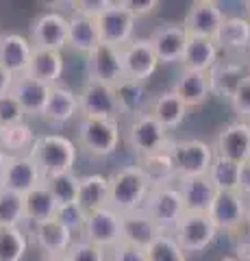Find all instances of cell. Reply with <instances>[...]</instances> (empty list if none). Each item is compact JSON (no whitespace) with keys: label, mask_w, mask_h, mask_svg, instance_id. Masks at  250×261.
Masks as SVG:
<instances>
[{"label":"cell","mask_w":250,"mask_h":261,"mask_svg":"<svg viewBox=\"0 0 250 261\" xmlns=\"http://www.w3.org/2000/svg\"><path fill=\"white\" fill-rule=\"evenodd\" d=\"M31 44L33 48L61 50L68 48V18L59 11H44L31 24Z\"/></svg>","instance_id":"5bb4252c"},{"label":"cell","mask_w":250,"mask_h":261,"mask_svg":"<svg viewBox=\"0 0 250 261\" xmlns=\"http://www.w3.org/2000/svg\"><path fill=\"white\" fill-rule=\"evenodd\" d=\"M187 111L189 109L185 107V102L172 92V89H168V92H161L159 96H155L152 98V102H150V107H148L150 116L168 130L179 128L185 122V118H187Z\"/></svg>","instance_id":"4dcf8cb0"},{"label":"cell","mask_w":250,"mask_h":261,"mask_svg":"<svg viewBox=\"0 0 250 261\" xmlns=\"http://www.w3.org/2000/svg\"><path fill=\"white\" fill-rule=\"evenodd\" d=\"M146 257L148 261H187V252L179 246L172 233H159L146 248Z\"/></svg>","instance_id":"ab89813d"},{"label":"cell","mask_w":250,"mask_h":261,"mask_svg":"<svg viewBox=\"0 0 250 261\" xmlns=\"http://www.w3.org/2000/svg\"><path fill=\"white\" fill-rule=\"evenodd\" d=\"M80 113L78 109V94L74 89H70L66 85H52L50 94H48L46 107L42 111V116L48 124H68L70 120H74Z\"/></svg>","instance_id":"d6986e66"},{"label":"cell","mask_w":250,"mask_h":261,"mask_svg":"<svg viewBox=\"0 0 250 261\" xmlns=\"http://www.w3.org/2000/svg\"><path fill=\"white\" fill-rule=\"evenodd\" d=\"M96 24H98L102 44L122 48L124 44H128L133 39L137 18L131 11H126L122 5H111L96 18Z\"/></svg>","instance_id":"9a60e30c"},{"label":"cell","mask_w":250,"mask_h":261,"mask_svg":"<svg viewBox=\"0 0 250 261\" xmlns=\"http://www.w3.org/2000/svg\"><path fill=\"white\" fill-rule=\"evenodd\" d=\"M57 3H59V5H70L72 0H57Z\"/></svg>","instance_id":"680465c9"},{"label":"cell","mask_w":250,"mask_h":261,"mask_svg":"<svg viewBox=\"0 0 250 261\" xmlns=\"http://www.w3.org/2000/svg\"><path fill=\"white\" fill-rule=\"evenodd\" d=\"M246 226L250 228V198H246Z\"/></svg>","instance_id":"db71d44e"},{"label":"cell","mask_w":250,"mask_h":261,"mask_svg":"<svg viewBox=\"0 0 250 261\" xmlns=\"http://www.w3.org/2000/svg\"><path fill=\"white\" fill-rule=\"evenodd\" d=\"M248 122H250V120H248Z\"/></svg>","instance_id":"6125c7cd"},{"label":"cell","mask_w":250,"mask_h":261,"mask_svg":"<svg viewBox=\"0 0 250 261\" xmlns=\"http://www.w3.org/2000/svg\"><path fill=\"white\" fill-rule=\"evenodd\" d=\"M248 57H250V48H248Z\"/></svg>","instance_id":"91938a15"},{"label":"cell","mask_w":250,"mask_h":261,"mask_svg":"<svg viewBox=\"0 0 250 261\" xmlns=\"http://www.w3.org/2000/svg\"><path fill=\"white\" fill-rule=\"evenodd\" d=\"M5 166H7V154L0 150V181H3V174H5Z\"/></svg>","instance_id":"f5cc1de1"},{"label":"cell","mask_w":250,"mask_h":261,"mask_svg":"<svg viewBox=\"0 0 250 261\" xmlns=\"http://www.w3.org/2000/svg\"><path fill=\"white\" fill-rule=\"evenodd\" d=\"M78 109L83 118H118L120 107L114 85L87 79L78 94Z\"/></svg>","instance_id":"8fae6325"},{"label":"cell","mask_w":250,"mask_h":261,"mask_svg":"<svg viewBox=\"0 0 250 261\" xmlns=\"http://www.w3.org/2000/svg\"><path fill=\"white\" fill-rule=\"evenodd\" d=\"M44 183L48 185V190L54 196V200L63 205V202H74L78 194V176L74 172H63L44 178Z\"/></svg>","instance_id":"60d3db41"},{"label":"cell","mask_w":250,"mask_h":261,"mask_svg":"<svg viewBox=\"0 0 250 261\" xmlns=\"http://www.w3.org/2000/svg\"><path fill=\"white\" fill-rule=\"evenodd\" d=\"M217 261H244V259L237 257V255H227V257H222V259H217Z\"/></svg>","instance_id":"11a10c76"},{"label":"cell","mask_w":250,"mask_h":261,"mask_svg":"<svg viewBox=\"0 0 250 261\" xmlns=\"http://www.w3.org/2000/svg\"><path fill=\"white\" fill-rule=\"evenodd\" d=\"M220 48H217L215 39L209 37H191L185 44L183 53V70H196V72H209L213 65L220 61Z\"/></svg>","instance_id":"f1b7e54d"},{"label":"cell","mask_w":250,"mask_h":261,"mask_svg":"<svg viewBox=\"0 0 250 261\" xmlns=\"http://www.w3.org/2000/svg\"><path fill=\"white\" fill-rule=\"evenodd\" d=\"M76 202L85 214L109 205V176L104 174H87L78 176V194Z\"/></svg>","instance_id":"d6a6232c"},{"label":"cell","mask_w":250,"mask_h":261,"mask_svg":"<svg viewBox=\"0 0 250 261\" xmlns=\"http://www.w3.org/2000/svg\"><path fill=\"white\" fill-rule=\"evenodd\" d=\"M161 0H118V5H122L126 11H131L135 18H146V15L155 13Z\"/></svg>","instance_id":"c3c4849f"},{"label":"cell","mask_w":250,"mask_h":261,"mask_svg":"<svg viewBox=\"0 0 250 261\" xmlns=\"http://www.w3.org/2000/svg\"><path fill=\"white\" fill-rule=\"evenodd\" d=\"M98 44H100V33H98L96 18L72 13L68 18V48L87 55Z\"/></svg>","instance_id":"1f68e13d"},{"label":"cell","mask_w":250,"mask_h":261,"mask_svg":"<svg viewBox=\"0 0 250 261\" xmlns=\"http://www.w3.org/2000/svg\"><path fill=\"white\" fill-rule=\"evenodd\" d=\"M150 190L152 183L140 163L124 166L109 176V207H114L120 214L142 209Z\"/></svg>","instance_id":"6da1fadb"},{"label":"cell","mask_w":250,"mask_h":261,"mask_svg":"<svg viewBox=\"0 0 250 261\" xmlns=\"http://www.w3.org/2000/svg\"><path fill=\"white\" fill-rule=\"evenodd\" d=\"M213 39H215L217 48L224 53H248L250 20L241 18V15H227Z\"/></svg>","instance_id":"4316f807"},{"label":"cell","mask_w":250,"mask_h":261,"mask_svg":"<svg viewBox=\"0 0 250 261\" xmlns=\"http://www.w3.org/2000/svg\"><path fill=\"white\" fill-rule=\"evenodd\" d=\"M78 144L92 157H109L120 146L118 118H83L78 124Z\"/></svg>","instance_id":"3957f363"},{"label":"cell","mask_w":250,"mask_h":261,"mask_svg":"<svg viewBox=\"0 0 250 261\" xmlns=\"http://www.w3.org/2000/svg\"><path fill=\"white\" fill-rule=\"evenodd\" d=\"M33 238L37 246L44 250V255H66L72 242L76 240V233H72L57 218H50L33 224Z\"/></svg>","instance_id":"7402d4cb"},{"label":"cell","mask_w":250,"mask_h":261,"mask_svg":"<svg viewBox=\"0 0 250 261\" xmlns=\"http://www.w3.org/2000/svg\"><path fill=\"white\" fill-rule=\"evenodd\" d=\"M63 72H66V61H63L61 50H50V48H33L26 74L44 81L48 85H57Z\"/></svg>","instance_id":"f546056e"},{"label":"cell","mask_w":250,"mask_h":261,"mask_svg":"<svg viewBox=\"0 0 250 261\" xmlns=\"http://www.w3.org/2000/svg\"><path fill=\"white\" fill-rule=\"evenodd\" d=\"M68 261H107V250L87 242L83 238H76L68 248Z\"/></svg>","instance_id":"b9f144b4"},{"label":"cell","mask_w":250,"mask_h":261,"mask_svg":"<svg viewBox=\"0 0 250 261\" xmlns=\"http://www.w3.org/2000/svg\"><path fill=\"white\" fill-rule=\"evenodd\" d=\"M213 152L217 157H227L231 161L244 163L250 159V122L233 120L217 130L213 140Z\"/></svg>","instance_id":"4fadbf2b"},{"label":"cell","mask_w":250,"mask_h":261,"mask_svg":"<svg viewBox=\"0 0 250 261\" xmlns=\"http://www.w3.org/2000/svg\"><path fill=\"white\" fill-rule=\"evenodd\" d=\"M31 57H33V44L26 35L20 33H0V65L7 68L11 74H26Z\"/></svg>","instance_id":"ac0fdd59"},{"label":"cell","mask_w":250,"mask_h":261,"mask_svg":"<svg viewBox=\"0 0 250 261\" xmlns=\"http://www.w3.org/2000/svg\"><path fill=\"white\" fill-rule=\"evenodd\" d=\"M140 166L144 168V172L148 174L152 187L155 185H168V183L176 181L172 159H170V146H168L165 150H159L155 154H148V157H142Z\"/></svg>","instance_id":"8d00e7d4"},{"label":"cell","mask_w":250,"mask_h":261,"mask_svg":"<svg viewBox=\"0 0 250 261\" xmlns=\"http://www.w3.org/2000/svg\"><path fill=\"white\" fill-rule=\"evenodd\" d=\"M196 3H213V5H217L220 0H196Z\"/></svg>","instance_id":"6f0895ef"},{"label":"cell","mask_w":250,"mask_h":261,"mask_svg":"<svg viewBox=\"0 0 250 261\" xmlns=\"http://www.w3.org/2000/svg\"><path fill=\"white\" fill-rule=\"evenodd\" d=\"M213 157H215L213 146L203 140L170 142V159L176 178L207 176Z\"/></svg>","instance_id":"5b68a950"},{"label":"cell","mask_w":250,"mask_h":261,"mask_svg":"<svg viewBox=\"0 0 250 261\" xmlns=\"http://www.w3.org/2000/svg\"><path fill=\"white\" fill-rule=\"evenodd\" d=\"M35 133L26 122H15V124H7L0 126V150H3L7 157H13V154H29L33 148L35 142Z\"/></svg>","instance_id":"e575fe53"},{"label":"cell","mask_w":250,"mask_h":261,"mask_svg":"<svg viewBox=\"0 0 250 261\" xmlns=\"http://www.w3.org/2000/svg\"><path fill=\"white\" fill-rule=\"evenodd\" d=\"M72 13H80L87 18H98V15L114 5V0H72Z\"/></svg>","instance_id":"7dc6e473"},{"label":"cell","mask_w":250,"mask_h":261,"mask_svg":"<svg viewBox=\"0 0 250 261\" xmlns=\"http://www.w3.org/2000/svg\"><path fill=\"white\" fill-rule=\"evenodd\" d=\"M109 252H111V261H148L146 250L140 246H133V244H126V242L116 244Z\"/></svg>","instance_id":"bcb514c9"},{"label":"cell","mask_w":250,"mask_h":261,"mask_svg":"<svg viewBox=\"0 0 250 261\" xmlns=\"http://www.w3.org/2000/svg\"><path fill=\"white\" fill-rule=\"evenodd\" d=\"M29 250V235L22 226H0V261H22Z\"/></svg>","instance_id":"74e56055"},{"label":"cell","mask_w":250,"mask_h":261,"mask_svg":"<svg viewBox=\"0 0 250 261\" xmlns=\"http://www.w3.org/2000/svg\"><path fill=\"white\" fill-rule=\"evenodd\" d=\"M246 13H248V15H246V18L250 20V0H246Z\"/></svg>","instance_id":"9f6ffc18"},{"label":"cell","mask_w":250,"mask_h":261,"mask_svg":"<svg viewBox=\"0 0 250 261\" xmlns=\"http://www.w3.org/2000/svg\"><path fill=\"white\" fill-rule=\"evenodd\" d=\"M13 81H15V74H11L9 70L0 65V94H9L13 87Z\"/></svg>","instance_id":"f907efd6"},{"label":"cell","mask_w":250,"mask_h":261,"mask_svg":"<svg viewBox=\"0 0 250 261\" xmlns=\"http://www.w3.org/2000/svg\"><path fill=\"white\" fill-rule=\"evenodd\" d=\"M126 140L140 159L148 157V154H155L159 150H165L170 146L168 128L161 126L148 111L140 113V116H135L131 120V124L126 128Z\"/></svg>","instance_id":"52a82bcc"},{"label":"cell","mask_w":250,"mask_h":261,"mask_svg":"<svg viewBox=\"0 0 250 261\" xmlns=\"http://www.w3.org/2000/svg\"><path fill=\"white\" fill-rule=\"evenodd\" d=\"M22 196H24V220L26 222L39 224L44 220L54 218V214H57L59 202L54 200V196L50 194V190H48V185L44 181Z\"/></svg>","instance_id":"836d02e7"},{"label":"cell","mask_w":250,"mask_h":261,"mask_svg":"<svg viewBox=\"0 0 250 261\" xmlns=\"http://www.w3.org/2000/svg\"><path fill=\"white\" fill-rule=\"evenodd\" d=\"M44 181L42 172H39L35 159L31 154H13L7 157V166H5V174L0 187H7L11 192L18 194H26L29 190H33L35 185Z\"/></svg>","instance_id":"2e32d148"},{"label":"cell","mask_w":250,"mask_h":261,"mask_svg":"<svg viewBox=\"0 0 250 261\" xmlns=\"http://www.w3.org/2000/svg\"><path fill=\"white\" fill-rule=\"evenodd\" d=\"M24 220V196L0 187V226H20Z\"/></svg>","instance_id":"f35d334b"},{"label":"cell","mask_w":250,"mask_h":261,"mask_svg":"<svg viewBox=\"0 0 250 261\" xmlns=\"http://www.w3.org/2000/svg\"><path fill=\"white\" fill-rule=\"evenodd\" d=\"M217 228L207 214L185 211L181 220L172 228V238L179 242L185 252H203L207 250L217 238Z\"/></svg>","instance_id":"8992f818"},{"label":"cell","mask_w":250,"mask_h":261,"mask_svg":"<svg viewBox=\"0 0 250 261\" xmlns=\"http://www.w3.org/2000/svg\"><path fill=\"white\" fill-rule=\"evenodd\" d=\"M31 157L35 159L39 172L44 178L63 174V172H74V163L78 157L76 144L66 135L59 133H46L35 137Z\"/></svg>","instance_id":"7a4b0ae2"},{"label":"cell","mask_w":250,"mask_h":261,"mask_svg":"<svg viewBox=\"0 0 250 261\" xmlns=\"http://www.w3.org/2000/svg\"><path fill=\"white\" fill-rule=\"evenodd\" d=\"M54 218L59 220L61 224H66L72 233H80V228H83L85 224V218L87 214L83 209H80V205L74 200V202H63V205L57 207V214H54Z\"/></svg>","instance_id":"7bdbcfd3"},{"label":"cell","mask_w":250,"mask_h":261,"mask_svg":"<svg viewBox=\"0 0 250 261\" xmlns=\"http://www.w3.org/2000/svg\"><path fill=\"white\" fill-rule=\"evenodd\" d=\"M176 187L181 192L185 211H196V214H207L217 192L207 176L176 178Z\"/></svg>","instance_id":"cb8c5ba5"},{"label":"cell","mask_w":250,"mask_h":261,"mask_svg":"<svg viewBox=\"0 0 250 261\" xmlns=\"http://www.w3.org/2000/svg\"><path fill=\"white\" fill-rule=\"evenodd\" d=\"M116 89V98H118V107H120V116H140L146 113L152 98L148 96V89L144 81H133V79H122L120 83L114 85Z\"/></svg>","instance_id":"83f0119b"},{"label":"cell","mask_w":250,"mask_h":261,"mask_svg":"<svg viewBox=\"0 0 250 261\" xmlns=\"http://www.w3.org/2000/svg\"><path fill=\"white\" fill-rule=\"evenodd\" d=\"M239 170L241 163L231 161L227 157H213L211 166H209L207 178L217 192H237L239 187Z\"/></svg>","instance_id":"d590c367"},{"label":"cell","mask_w":250,"mask_h":261,"mask_svg":"<svg viewBox=\"0 0 250 261\" xmlns=\"http://www.w3.org/2000/svg\"><path fill=\"white\" fill-rule=\"evenodd\" d=\"M50 87L52 85H48L39 79H33L29 74H20L13 81L11 94L15 96V100L20 102L24 113L35 118V116H42L46 100H48V94H50Z\"/></svg>","instance_id":"44dd1931"},{"label":"cell","mask_w":250,"mask_h":261,"mask_svg":"<svg viewBox=\"0 0 250 261\" xmlns=\"http://www.w3.org/2000/svg\"><path fill=\"white\" fill-rule=\"evenodd\" d=\"M122 68H124V79L133 81H146L155 74L159 68V59L155 55L150 37H133L128 44L122 48Z\"/></svg>","instance_id":"30bf717a"},{"label":"cell","mask_w":250,"mask_h":261,"mask_svg":"<svg viewBox=\"0 0 250 261\" xmlns=\"http://www.w3.org/2000/svg\"><path fill=\"white\" fill-rule=\"evenodd\" d=\"M248 74H250V72H248Z\"/></svg>","instance_id":"94428289"},{"label":"cell","mask_w":250,"mask_h":261,"mask_svg":"<svg viewBox=\"0 0 250 261\" xmlns=\"http://www.w3.org/2000/svg\"><path fill=\"white\" fill-rule=\"evenodd\" d=\"M207 216L220 233H237L246 226V198L239 192H215Z\"/></svg>","instance_id":"9c48e42d"},{"label":"cell","mask_w":250,"mask_h":261,"mask_svg":"<svg viewBox=\"0 0 250 261\" xmlns=\"http://www.w3.org/2000/svg\"><path fill=\"white\" fill-rule=\"evenodd\" d=\"M233 111H235L237 120H250V74L241 81L239 87L229 98Z\"/></svg>","instance_id":"ee69618b"},{"label":"cell","mask_w":250,"mask_h":261,"mask_svg":"<svg viewBox=\"0 0 250 261\" xmlns=\"http://www.w3.org/2000/svg\"><path fill=\"white\" fill-rule=\"evenodd\" d=\"M224 11L213 3H193L189 13L185 15L183 27L191 37H209L213 39L224 22Z\"/></svg>","instance_id":"ffe728a7"},{"label":"cell","mask_w":250,"mask_h":261,"mask_svg":"<svg viewBox=\"0 0 250 261\" xmlns=\"http://www.w3.org/2000/svg\"><path fill=\"white\" fill-rule=\"evenodd\" d=\"M78 238L92 242L104 250H111L116 244L122 242V214L109 205L92 211V214H87Z\"/></svg>","instance_id":"ba28073f"},{"label":"cell","mask_w":250,"mask_h":261,"mask_svg":"<svg viewBox=\"0 0 250 261\" xmlns=\"http://www.w3.org/2000/svg\"><path fill=\"white\" fill-rule=\"evenodd\" d=\"M172 92L185 102L187 109L203 107L209 100V96H211L209 74L207 72H196V70H183V74L172 85Z\"/></svg>","instance_id":"603a6c76"},{"label":"cell","mask_w":250,"mask_h":261,"mask_svg":"<svg viewBox=\"0 0 250 261\" xmlns=\"http://www.w3.org/2000/svg\"><path fill=\"white\" fill-rule=\"evenodd\" d=\"M159 226L148 218V214L144 209H135L122 214V242L133 244L146 250L155 238L159 235Z\"/></svg>","instance_id":"484cf974"},{"label":"cell","mask_w":250,"mask_h":261,"mask_svg":"<svg viewBox=\"0 0 250 261\" xmlns=\"http://www.w3.org/2000/svg\"><path fill=\"white\" fill-rule=\"evenodd\" d=\"M187 31L183 24H163L152 33L150 42L155 48V55L159 63H181L183 53H185V44H187Z\"/></svg>","instance_id":"e0dca14e"},{"label":"cell","mask_w":250,"mask_h":261,"mask_svg":"<svg viewBox=\"0 0 250 261\" xmlns=\"http://www.w3.org/2000/svg\"><path fill=\"white\" fill-rule=\"evenodd\" d=\"M237 192L244 196V198H250V159L241 163V170H239V187Z\"/></svg>","instance_id":"681fc988"},{"label":"cell","mask_w":250,"mask_h":261,"mask_svg":"<svg viewBox=\"0 0 250 261\" xmlns=\"http://www.w3.org/2000/svg\"><path fill=\"white\" fill-rule=\"evenodd\" d=\"M42 261H68V255H44Z\"/></svg>","instance_id":"816d5d0a"},{"label":"cell","mask_w":250,"mask_h":261,"mask_svg":"<svg viewBox=\"0 0 250 261\" xmlns=\"http://www.w3.org/2000/svg\"><path fill=\"white\" fill-rule=\"evenodd\" d=\"M250 65L241 63V61H217L211 70L207 72L209 74V83H211V94L231 98L233 92L239 87V83L248 76Z\"/></svg>","instance_id":"d4e9b609"},{"label":"cell","mask_w":250,"mask_h":261,"mask_svg":"<svg viewBox=\"0 0 250 261\" xmlns=\"http://www.w3.org/2000/svg\"><path fill=\"white\" fill-rule=\"evenodd\" d=\"M26 118V113L20 107V102L15 100V96L9 94H0V126L7 124H15Z\"/></svg>","instance_id":"f6af8a7d"},{"label":"cell","mask_w":250,"mask_h":261,"mask_svg":"<svg viewBox=\"0 0 250 261\" xmlns=\"http://www.w3.org/2000/svg\"><path fill=\"white\" fill-rule=\"evenodd\" d=\"M85 68H87V79L116 85L124 79L122 50H120V46L100 42L92 53L85 55Z\"/></svg>","instance_id":"7c38bea8"},{"label":"cell","mask_w":250,"mask_h":261,"mask_svg":"<svg viewBox=\"0 0 250 261\" xmlns=\"http://www.w3.org/2000/svg\"><path fill=\"white\" fill-rule=\"evenodd\" d=\"M142 209L146 211L148 218L159 226L161 233H172L174 224L179 222L181 216L185 214V205H183L179 187H176V181L168 183V185L152 187Z\"/></svg>","instance_id":"277c9868"}]
</instances>
